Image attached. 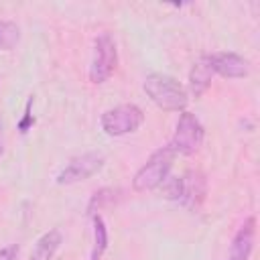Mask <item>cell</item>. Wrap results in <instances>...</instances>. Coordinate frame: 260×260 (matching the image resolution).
Wrapping results in <instances>:
<instances>
[{"label":"cell","mask_w":260,"mask_h":260,"mask_svg":"<svg viewBox=\"0 0 260 260\" xmlns=\"http://www.w3.org/2000/svg\"><path fill=\"white\" fill-rule=\"evenodd\" d=\"M0 260H18V246L10 244V246L0 248Z\"/></svg>","instance_id":"cell-16"},{"label":"cell","mask_w":260,"mask_h":260,"mask_svg":"<svg viewBox=\"0 0 260 260\" xmlns=\"http://www.w3.org/2000/svg\"><path fill=\"white\" fill-rule=\"evenodd\" d=\"M20 41V28L16 22L0 20V51H10Z\"/></svg>","instance_id":"cell-13"},{"label":"cell","mask_w":260,"mask_h":260,"mask_svg":"<svg viewBox=\"0 0 260 260\" xmlns=\"http://www.w3.org/2000/svg\"><path fill=\"white\" fill-rule=\"evenodd\" d=\"M106 165V158L102 152H83L79 156H73L55 177L57 185H73L79 181H85L100 173Z\"/></svg>","instance_id":"cell-6"},{"label":"cell","mask_w":260,"mask_h":260,"mask_svg":"<svg viewBox=\"0 0 260 260\" xmlns=\"http://www.w3.org/2000/svg\"><path fill=\"white\" fill-rule=\"evenodd\" d=\"M203 134H205V130H203L201 122L197 120V116L191 112H181L173 140L169 146L173 148L175 154L179 152V154L189 156V154L199 150V146L203 142Z\"/></svg>","instance_id":"cell-5"},{"label":"cell","mask_w":260,"mask_h":260,"mask_svg":"<svg viewBox=\"0 0 260 260\" xmlns=\"http://www.w3.org/2000/svg\"><path fill=\"white\" fill-rule=\"evenodd\" d=\"M118 65V49L116 41L110 32H102L93 41V57L89 65V79L91 83H104L112 77Z\"/></svg>","instance_id":"cell-4"},{"label":"cell","mask_w":260,"mask_h":260,"mask_svg":"<svg viewBox=\"0 0 260 260\" xmlns=\"http://www.w3.org/2000/svg\"><path fill=\"white\" fill-rule=\"evenodd\" d=\"M254 238H256V217L250 215L240 225L238 234L232 242V260H250V254L254 250Z\"/></svg>","instance_id":"cell-9"},{"label":"cell","mask_w":260,"mask_h":260,"mask_svg":"<svg viewBox=\"0 0 260 260\" xmlns=\"http://www.w3.org/2000/svg\"><path fill=\"white\" fill-rule=\"evenodd\" d=\"M181 181H183V193H181L179 201L187 209H199V205L203 203L205 193H207V183H205L203 173L189 171V173H185L181 177Z\"/></svg>","instance_id":"cell-8"},{"label":"cell","mask_w":260,"mask_h":260,"mask_svg":"<svg viewBox=\"0 0 260 260\" xmlns=\"http://www.w3.org/2000/svg\"><path fill=\"white\" fill-rule=\"evenodd\" d=\"M173 158H175V152L171 146H162V148L154 150L150 154V158L136 171V175L132 179V189L138 193H146V191L160 187L162 181L169 177Z\"/></svg>","instance_id":"cell-2"},{"label":"cell","mask_w":260,"mask_h":260,"mask_svg":"<svg viewBox=\"0 0 260 260\" xmlns=\"http://www.w3.org/2000/svg\"><path fill=\"white\" fill-rule=\"evenodd\" d=\"M160 191H162V197L171 199V201H179L181 199V193H183V181L181 177H167L160 185Z\"/></svg>","instance_id":"cell-14"},{"label":"cell","mask_w":260,"mask_h":260,"mask_svg":"<svg viewBox=\"0 0 260 260\" xmlns=\"http://www.w3.org/2000/svg\"><path fill=\"white\" fill-rule=\"evenodd\" d=\"M209 61H211V67H213V73L221 75V77H228V79H240V77H246L248 75V61L234 53V51H223V53H213L209 55Z\"/></svg>","instance_id":"cell-7"},{"label":"cell","mask_w":260,"mask_h":260,"mask_svg":"<svg viewBox=\"0 0 260 260\" xmlns=\"http://www.w3.org/2000/svg\"><path fill=\"white\" fill-rule=\"evenodd\" d=\"M106 248H108V228L102 215H93V248L89 260H102Z\"/></svg>","instance_id":"cell-12"},{"label":"cell","mask_w":260,"mask_h":260,"mask_svg":"<svg viewBox=\"0 0 260 260\" xmlns=\"http://www.w3.org/2000/svg\"><path fill=\"white\" fill-rule=\"evenodd\" d=\"M2 152H4V146H2V140H0V156H2Z\"/></svg>","instance_id":"cell-17"},{"label":"cell","mask_w":260,"mask_h":260,"mask_svg":"<svg viewBox=\"0 0 260 260\" xmlns=\"http://www.w3.org/2000/svg\"><path fill=\"white\" fill-rule=\"evenodd\" d=\"M213 75H215V73H213L211 61H209V55H201V57L193 63L191 71H189V89H191V93H193L195 98H201V95L209 89Z\"/></svg>","instance_id":"cell-10"},{"label":"cell","mask_w":260,"mask_h":260,"mask_svg":"<svg viewBox=\"0 0 260 260\" xmlns=\"http://www.w3.org/2000/svg\"><path fill=\"white\" fill-rule=\"evenodd\" d=\"M30 106H32V98L26 102V108H24V116H22V120L18 122V130H20L22 134H24V132L28 130V126L35 122V120H32V114H30Z\"/></svg>","instance_id":"cell-15"},{"label":"cell","mask_w":260,"mask_h":260,"mask_svg":"<svg viewBox=\"0 0 260 260\" xmlns=\"http://www.w3.org/2000/svg\"><path fill=\"white\" fill-rule=\"evenodd\" d=\"M144 122V114L136 104H120L102 114V130L108 136H124L136 132Z\"/></svg>","instance_id":"cell-3"},{"label":"cell","mask_w":260,"mask_h":260,"mask_svg":"<svg viewBox=\"0 0 260 260\" xmlns=\"http://www.w3.org/2000/svg\"><path fill=\"white\" fill-rule=\"evenodd\" d=\"M61 242H63V236H61L59 230L53 228V230L45 232V234L37 240V244H35V248H32L28 260H51V258L55 256V252L59 250Z\"/></svg>","instance_id":"cell-11"},{"label":"cell","mask_w":260,"mask_h":260,"mask_svg":"<svg viewBox=\"0 0 260 260\" xmlns=\"http://www.w3.org/2000/svg\"><path fill=\"white\" fill-rule=\"evenodd\" d=\"M144 93L165 112H183L187 108L189 95L183 83H179L173 75L167 73H150L142 83Z\"/></svg>","instance_id":"cell-1"},{"label":"cell","mask_w":260,"mask_h":260,"mask_svg":"<svg viewBox=\"0 0 260 260\" xmlns=\"http://www.w3.org/2000/svg\"><path fill=\"white\" fill-rule=\"evenodd\" d=\"M0 130H2V118H0Z\"/></svg>","instance_id":"cell-18"}]
</instances>
